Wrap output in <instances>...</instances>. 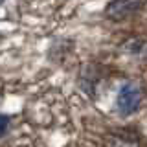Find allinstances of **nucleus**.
<instances>
[{
    "mask_svg": "<svg viewBox=\"0 0 147 147\" xmlns=\"http://www.w3.org/2000/svg\"><path fill=\"white\" fill-rule=\"evenodd\" d=\"M142 101V90L134 85H125L121 86L118 94V109L123 116H129V114L136 112L138 107H140Z\"/></svg>",
    "mask_w": 147,
    "mask_h": 147,
    "instance_id": "f257e3e1",
    "label": "nucleus"
},
{
    "mask_svg": "<svg viewBox=\"0 0 147 147\" xmlns=\"http://www.w3.org/2000/svg\"><path fill=\"white\" fill-rule=\"evenodd\" d=\"M4 2H6V0H0V6H2V4H4Z\"/></svg>",
    "mask_w": 147,
    "mask_h": 147,
    "instance_id": "20e7f679",
    "label": "nucleus"
},
{
    "mask_svg": "<svg viewBox=\"0 0 147 147\" xmlns=\"http://www.w3.org/2000/svg\"><path fill=\"white\" fill-rule=\"evenodd\" d=\"M142 4H144V0H114L107 7V17L114 18V20H121V18L138 11Z\"/></svg>",
    "mask_w": 147,
    "mask_h": 147,
    "instance_id": "f03ea898",
    "label": "nucleus"
},
{
    "mask_svg": "<svg viewBox=\"0 0 147 147\" xmlns=\"http://www.w3.org/2000/svg\"><path fill=\"white\" fill-rule=\"evenodd\" d=\"M7 127H9V118L7 116H0V136L7 131Z\"/></svg>",
    "mask_w": 147,
    "mask_h": 147,
    "instance_id": "7ed1b4c3",
    "label": "nucleus"
}]
</instances>
